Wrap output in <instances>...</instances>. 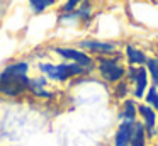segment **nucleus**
<instances>
[{
  "instance_id": "7ed1b4c3",
  "label": "nucleus",
  "mask_w": 158,
  "mask_h": 146,
  "mask_svg": "<svg viewBox=\"0 0 158 146\" xmlns=\"http://www.w3.org/2000/svg\"><path fill=\"white\" fill-rule=\"evenodd\" d=\"M53 51H55L58 56H61L63 60H68L70 63H77L82 68H85V70L92 71L94 60L85 53V51L75 49V48H53Z\"/></svg>"
},
{
  "instance_id": "423d86ee",
  "label": "nucleus",
  "mask_w": 158,
  "mask_h": 146,
  "mask_svg": "<svg viewBox=\"0 0 158 146\" xmlns=\"http://www.w3.org/2000/svg\"><path fill=\"white\" fill-rule=\"evenodd\" d=\"M80 48L87 51H92V53H99V54H109L114 53L116 46L112 43H106V41H95V39H85L80 41Z\"/></svg>"
},
{
  "instance_id": "6e6552de",
  "label": "nucleus",
  "mask_w": 158,
  "mask_h": 146,
  "mask_svg": "<svg viewBox=\"0 0 158 146\" xmlns=\"http://www.w3.org/2000/svg\"><path fill=\"white\" fill-rule=\"evenodd\" d=\"M129 77L136 81V90H134L136 97H143L144 88H146V85H148V71H146V68H134V66H131L129 68Z\"/></svg>"
},
{
  "instance_id": "1a4fd4ad",
  "label": "nucleus",
  "mask_w": 158,
  "mask_h": 146,
  "mask_svg": "<svg viewBox=\"0 0 158 146\" xmlns=\"http://www.w3.org/2000/svg\"><path fill=\"white\" fill-rule=\"evenodd\" d=\"M131 146H144V127L136 121H134L133 136H131Z\"/></svg>"
},
{
  "instance_id": "4468645a",
  "label": "nucleus",
  "mask_w": 158,
  "mask_h": 146,
  "mask_svg": "<svg viewBox=\"0 0 158 146\" xmlns=\"http://www.w3.org/2000/svg\"><path fill=\"white\" fill-rule=\"evenodd\" d=\"M146 65H148V71L151 73V78H153L155 85L158 87V60L151 58V60L146 61Z\"/></svg>"
},
{
  "instance_id": "2eb2a0df",
  "label": "nucleus",
  "mask_w": 158,
  "mask_h": 146,
  "mask_svg": "<svg viewBox=\"0 0 158 146\" xmlns=\"http://www.w3.org/2000/svg\"><path fill=\"white\" fill-rule=\"evenodd\" d=\"M82 3V0H66L65 2V5H63V14H70V12H73V10L77 9V7Z\"/></svg>"
},
{
  "instance_id": "f8f14e48",
  "label": "nucleus",
  "mask_w": 158,
  "mask_h": 146,
  "mask_svg": "<svg viewBox=\"0 0 158 146\" xmlns=\"http://www.w3.org/2000/svg\"><path fill=\"white\" fill-rule=\"evenodd\" d=\"M126 54H127V60H129V63L131 65H143V63H146V56H144L141 51H138L136 48H133V46H127L126 48Z\"/></svg>"
},
{
  "instance_id": "9d476101",
  "label": "nucleus",
  "mask_w": 158,
  "mask_h": 146,
  "mask_svg": "<svg viewBox=\"0 0 158 146\" xmlns=\"http://www.w3.org/2000/svg\"><path fill=\"white\" fill-rule=\"evenodd\" d=\"M27 2H29V7H31V10L34 14H43L49 7L55 5L56 0H27Z\"/></svg>"
},
{
  "instance_id": "9b49d317",
  "label": "nucleus",
  "mask_w": 158,
  "mask_h": 146,
  "mask_svg": "<svg viewBox=\"0 0 158 146\" xmlns=\"http://www.w3.org/2000/svg\"><path fill=\"white\" fill-rule=\"evenodd\" d=\"M139 112L141 115H143L144 119V124H146V129L150 132H153V127H155V121H156V115H155V112L151 111L148 105H141L139 107Z\"/></svg>"
},
{
  "instance_id": "20e7f679",
  "label": "nucleus",
  "mask_w": 158,
  "mask_h": 146,
  "mask_svg": "<svg viewBox=\"0 0 158 146\" xmlns=\"http://www.w3.org/2000/svg\"><path fill=\"white\" fill-rule=\"evenodd\" d=\"M99 71L107 81H117L124 77V68L114 58H99Z\"/></svg>"
},
{
  "instance_id": "0eeeda50",
  "label": "nucleus",
  "mask_w": 158,
  "mask_h": 146,
  "mask_svg": "<svg viewBox=\"0 0 158 146\" xmlns=\"http://www.w3.org/2000/svg\"><path fill=\"white\" fill-rule=\"evenodd\" d=\"M133 127H134V121H123L121 126L117 127L116 136H114V144L116 146H129L131 143V136H133Z\"/></svg>"
},
{
  "instance_id": "f03ea898",
  "label": "nucleus",
  "mask_w": 158,
  "mask_h": 146,
  "mask_svg": "<svg viewBox=\"0 0 158 146\" xmlns=\"http://www.w3.org/2000/svg\"><path fill=\"white\" fill-rule=\"evenodd\" d=\"M38 68L43 73V77L49 78V80H53V81H66L73 77H80V75L89 73V70L82 68L77 63H70V61H66V63H58V65L39 63Z\"/></svg>"
},
{
  "instance_id": "dca6fc26",
  "label": "nucleus",
  "mask_w": 158,
  "mask_h": 146,
  "mask_svg": "<svg viewBox=\"0 0 158 146\" xmlns=\"http://www.w3.org/2000/svg\"><path fill=\"white\" fill-rule=\"evenodd\" d=\"M146 100L150 102V104L153 105L155 109H158V94H156V88H155V87H151L150 90H148Z\"/></svg>"
},
{
  "instance_id": "39448f33",
  "label": "nucleus",
  "mask_w": 158,
  "mask_h": 146,
  "mask_svg": "<svg viewBox=\"0 0 158 146\" xmlns=\"http://www.w3.org/2000/svg\"><path fill=\"white\" fill-rule=\"evenodd\" d=\"M48 80L46 77H38V78H29V87H27V92L31 95L38 98H51L53 94L48 90Z\"/></svg>"
},
{
  "instance_id": "f257e3e1",
  "label": "nucleus",
  "mask_w": 158,
  "mask_h": 146,
  "mask_svg": "<svg viewBox=\"0 0 158 146\" xmlns=\"http://www.w3.org/2000/svg\"><path fill=\"white\" fill-rule=\"evenodd\" d=\"M29 87V63L12 61L0 71V94L5 97H21Z\"/></svg>"
},
{
  "instance_id": "ddd939ff",
  "label": "nucleus",
  "mask_w": 158,
  "mask_h": 146,
  "mask_svg": "<svg viewBox=\"0 0 158 146\" xmlns=\"http://www.w3.org/2000/svg\"><path fill=\"white\" fill-rule=\"evenodd\" d=\"M134 115H136V109H134V102L133 100H126L124 102V111L121 112V117L123 121H134Z\"/></svg>"
}]
</instances>
